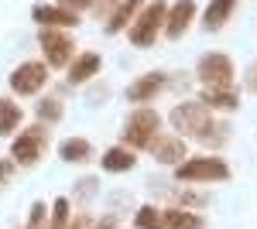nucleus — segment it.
I'll list each match as a JSON object with an SVG mask.
<instances>
[{
  "instance_id": "nucleus-1",
  "label": "nucleus",
  "mask_w": 257,
  "mask_h": 229,
  "mask_svg": "<svg viewBox=\"0 0 257 229\" xmlns=\"http://www.w3.org/2000/svg\"><path fill=\"white\" fill-rule=\"evenodd\" d=\"M161 21H165V4L155 0L151 7H144L141 21L131 28V41H134V45H151L155 35H158V28H161Z\"/></svg>"
},
{
  "instance_id": "nucleus-2",
  "label": "nucleus",
  "mask_w": 257,
  "mask_h": 229,
  "mask_svg": "<svg viewBox=\"0 0 257 229\" xmlns=\"http://www.w3.org/2000/svg\"><path fill=\"white\" fill-rule=\"evenodd\" d=\"M199 76H202V82H206L209 89H223V86H230V79H233L230 58H226V55H206L202 62H199Z\"/></svg>"
},
{
  "instance_id": "nucleus-3",
  "label": "nucleus",
  "mask_w": 257,
  "mask_h": 229,
  "mask_svg": "<svg viewBox=\"0 0 257 229\" xmlns=\"http://www.w3.org/2000/svg\"><path fill=\"white\" fill-rule=\"evenodd\" d=\"M45 82H48V69H45L41 62H28V65H21L18 72L11 76V86H14V93H21V96L38 93Z\"/></svg>"
},
{
  "instance_id": "nucleus-4",
  "label": "nucleus",
  "mask_w": 257,
  "mask_h": 229,
  "mask_svg": "<svg viewBox=\"0 0 257 229\" xmlns=\"http://www.w3.org/2000/svg\"><path fill=\"white\" fill-rule=\"evenodd\" d=\"M41 48H45V55H48L52 65H65L69 55H72V38H65L55 28H45L41 31Z\"/></svg>"
},
{
  "instance_id": "nucleus-5",
  "label": "nucleus",
  "mask_w": 257,
  "mask_h": 229,
  "mask_svg": "<svg viewBox=\"0 0 257 229\" xmlns=\"http://www.w3.org/2000/svg\"><path fill=\"white\" fill-rule=\"evenodd\" d=\"M172 120H175L178 127L192 130V134H202V140H209V130H213V123H209V113H206L202 106H178Z\"/></svg>"
},
{
  "instance_id": "nucleus-6",
  "label": "nucleus",
  "mask_w": 257,
  "mask_h": 229,
  "mask_svg": "<svg viewBox=\"0 0 257 229\" xmlns=\"http://www.w3.org/2000/svg\"><path fill=\"white\" fill-rule=\"evenodd\" d=\"M158 130V116L155 110H138V113L127 120V140L131 144H148Z\"/></svg>"
},
{
  "instance_id": "nucleus-7",
  "label": "nucleus",
  "mask_w": 257,
  "mask_h": 229,
  "mask_svg": "<svg viewBox=\"0 0 257 229\" xmlns=\"http://www.w3.org/2000/svg\"><path fill=\"white\" fill-rule=\"evenodd\" d=\"M178 178H185V181H196V178H226V164L219 157H199V161L182 164Z\"/></svg>"
},
{
  "instance_id": "nucleus-8",
  "label": "nucleus",
  "mask_w": 257,
  "mask_h": 229,
  "mask_svg": "<svg viewBox=\"0 0 257 229\" xmlns=\"http://www.w3.org/2000/svg\"><path fill=\"white\" fill-rule=\"evenodd\" d=\"M41 147H45V130H41V127H31L28 134H21L18 140H14V157H18L21 164H35Z\"/></svg>"
},
{
  "instance_id": "nucleus-9",
  "label": "nucleus",
  "mask_w": 257,
  "mask_h": 229,
  "mask_svg": "<svg viewBox=\"0 0 257 229\" xmlns=\"http://www.w3.org/2000/svg\"><path fill=\"white\" fill-rule=\"evenodd\" d=\"M38 24L45 28H76L79 18H76V11H65V7H35L31 11Z\"/></svg>"
},
{
  "instance_id": "nucleus-10",
  "label": "nucleus",
  "mask_w": 257,
  "mask_h": 229,
  "mask_svg": "<svg viewBox=\"0 0 257 229\" xmlns=\"http://www.w3.org/2000/svg\"><path fill=\"white\" fill-rule=\"evenodd\" d=\"M192 14H196V4L192 0H182V4H175L172 7V14H168V38H178L185 28H189V21H192Z\"/></svg>"
},
{
  "instance_id": "nucleus-11",
  "label": "nucleus",
  "mask_w": 257,
  "mask_h": 229,
  "mask_svg": "<svg viewBox=\"0 0 257 229\" xmlns=\"http://www.w3.org/2000/svg\"><path fill=\"white\" fill-rule=\"evenodd\" d=\"M161 82H165V76L161 72H151V76L138 79V86H131L127 89V99H134V103H141V99H148V96H155L161 89Z\"/></svg>"
},
{
  "instance_id": "nucleus-12",
  "label": "nucleus",
  "mask_w": 257,
  "mask_h": 229,
  "mask_svg": "<svg viewBox=\"0 0 257 229\" xmlns=\"http://www.w3.org/2000/svg\"><path fill=\"white\" fill-rule=\"evenodd\" d=\"M93 72H99V55H82L79 62L69 69V82H72V86H79V82H86Z\"/></svg>"
},
{
  "instance_id": "nucleus-13",
  "label": "nucleus",
  "mask_w": 257,
  "mask_h": 229,
  "mask_svg": "<svg viewBox=\"0 0 257 229\" xmlns=\"http://www.w3.org/2000/svg\"><path fill=\"white\" fill-rule=\"evenodd\" d=\"M233 4H237V0H213V4H209V11H206V28H209V31H213V28H219V24H223V21L230 18V11H233Z\"/></svg>"
},
{
  "instance_id": "nucleus-14",
  "label": "nucleus",
  "mask_w": 257,
  "mask_h": 229,
  "mask_svg": "<svg viewBox=\"0 0 257 229\" xmlns=\"http://www.w3.org/2000/svg\"><path fill=\"white\" fill-rule=\"evenodd\" d=\"M103 168H106V171H127V168H134V154L123 151V147H117V151H106V157H103Z\"/></svg>"
},
{
  "instance_id": "nucleus-15",
  "label": "nucleus",
  "mask_w": 257,
  "mask_h": 229,
  "mask_svg": "<svg viewBox=\"0 0 257 229\" xmlns=\"http://www.w3.org/2000/svg\"><path fill=\"white\" fill-rule=\"evenodd\" d=\"M18 123H21V110L11 99H0V134H11Z\"/></svg>"
},
{
  "instance_id": "nucleus-16",
  "label": "nucleus",
  "mask_w": 257,
  "mask_h": 229,
  "mask_svg": "<svg viewBox=\"0 0 257 229\" xmlns=\"http://www.w3.org/2000/svg\"><path fill=\"white\" fill-rule=\"evenodd\" d=\"M138 7H141V0H123V4L117 7V14L110 18V28H106V31H120V28H123V21L131 18V14H134Z\"/></svg>"
},
{
  "instance_id": "nucleus-17",
  "label": "nucleus",
  "mask_w": 257,
  "mask_h": 229,
  "mask_svg": "<svg viewBox=\"0 0 257 229\" xmlns=\"http://www.w3.org/2000/svg\"><path fill=\"white\" fill-rule=\"evenodd\" d=\"M202 219L189 215V212H168V229H199Z\"/></svg>"
},
{
  "instance_id": "nucleus-18",
  "label": "nucleus",
  "mask_w": 257,
  "mask_h": 229,
  "mask_svg": "<svg viewBox=\"0 0 257 229\" xmlns=\"http://www.w3.org/2000/svg\"><path fill=\"white\" fill-rule=\"evenodd\" d=\"M86 154H89V144H86V140H65V144H62V157H65V161H79Z\"/></svg>"
},
{
  "instance_id": "nucleus-19",
  "label": "nucleus",
  "mask_w": 257,
  "mask_h": 229,
  "mask_svg": "<svg viewBox=\"0 0 257 229\" xmlns=\"http://www.w3.org/2000/svg\"><path fill=\"white\" fill-rule=\"evenodd\" d=\"M209 106H237V96L233 93H219V89H206V96H202Z\"/></svg>"
},
{
  "instance_id": "nucleus-20",
  "label": "nucleus",
  "mask_w": 257,
  "mask_h": 229,
  "mask_svg": "<svg viewBox=\"0 0 257 229\" xmlns=\"http://www.w3.org/2000/svg\"><path fill=\"white\" fill-rule=\"evenodd\" d=\"M155 151H158L161 161H175V157L185 154V147H182V140H168V144H161V147H155Z\"/></svg>"
},
{
  "instance_id": "nucleus-21",
  "label": "nucleus",
  "mask_w": 257,
  "mask_h": 229,
  "mask_svg": "<svg viewBox=\"0 0 257 229\" xmlns=\"http://www.w3.org/2000/svg\"><path fill=\"white\" fill-rule=\"evenodd\" d=\"M138 222H141L144 229H161V222H158V212L151 209V205H144V209L138 212Z\"/></svg>"
},
{
  "instance_id": "nucleus-22",
  "label": "nucleus",
  "mask_w": 257,
  "mask_h": 229,
  "mask_svg": "<svg viewBox=\"0 0 257 229\" xmlns=\"http://www.w3.org/2000/svg\"><path fill=\"white\" fill-rule=\"evenodd\" d=\"M38 110H41V120H45V116H48V120H59V113H62V110H59V103H55V99H48V103H41Z\"/></svg>"
},
{
  "instance_id": "nucleus-23",
  "label": "nucleus",
  "mask_w": 257,
  "mask_h": 229,
  "mask_svg": "<svg viewBox=\"0 0 257 229\" xmlns=\"http://www.w3.org/2000/svg\"><path fill=\"white\" fill-rule=\"evenodd\" d=\"M62 4H65V11H72V7H89L93 0H62Z\"/></svg>"
},
{
  "instance_id": "nucleus-24",
  "label": "nucleus",
  "mask_w": 257,
  "mask_h": 229,
  "mask_svg": "<svg viewBox=\"0 0 257 229\" xmlns=\"http://www.w3.org/2000/svg\"><path fill=\"white\" fill-rule=\"evenodd\" d=\"M99 229H113V222H103V226H99Z\"/></svg>"
}]
</instances>
